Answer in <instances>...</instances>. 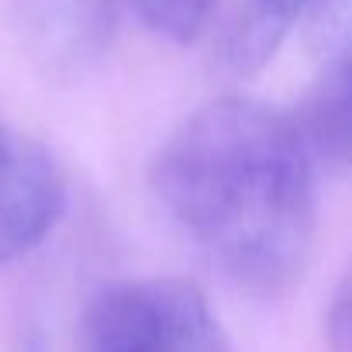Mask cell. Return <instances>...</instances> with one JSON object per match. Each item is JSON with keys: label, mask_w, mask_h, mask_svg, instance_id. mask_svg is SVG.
<instances>
[{"label": "cell", "mask_w": 352, "mask_h": 352, "mask_svg": "<svg viewBox=\"0 0 352 352\" xmlns=\"http://www.w3.org/2000/svg\"><path fill=\"white\" fill-rule=\"evenodd\" d=\"M180 232L252 294L290 290L314 256L318 162L294 111L221 97L190 114L152 162Z\"/></svg>", "instance_id": "cell-1"}, {"label": "cell", "mask_w": 352, "mask_h": 352, "mask_svg": "<svg viewBox=\"0 0 352 352\" xmlns=\"http://www.w3.org/2000/svg\"><path fill=\"white\" fill-rule=\"evenodd\" d=\"M73 352H235L208 297L176 276L100 287L76 324Z\"/></svg>", "instance_id": "cell-2"}, {"label": "cell", "mask_w": 352, "mask_h": 352, "mask_svg": "<svg viewBox=\"0 0 352 352\" xmlns=\"http://www.w3.org/2000/svg\"><path fill=\"white\" fill-rule=\"evenodd\" d=\"M63 204L66 184L52 152L32 135L0 128V270L56 228Z\"/></svg>", "instance_id": "cell-3"}, {"label": "cell", "mask_w": 352, "mask_h": 352, "mask_svg": "<svg viewBox=\"0 0 352 352\" xmlns=\"http://www.w3.org/2000/svg\"><path fill=\"white\" fill-rule=\"evenodd\" d=\"M14 8L28 56L52 80L90 73L118 28V0H14Z\"/></svg>", "instance_id": "cell-4"}, {"label": "cell", "mask_w": 352, "mask_h": 352, "mask_svg": "<svg viewBox=\"0 0 352 352\" xmlns=\"http://www.w3.org/2000/svg\"><path fill=\"white\" fill-rule=\"evenodd\" d=\"M294 121L318 166L352 169V52L331 59L294 111Z\"/></svg>", "instance_id": "cell-5"}, {"label": "cell", "mask_w": 352, "mask_h": 352, "mask_svg": "<svg viewBox=\"0 0 352 352\" xmlns=\"http://www.w3.org/2000/svg\"><path fill=\"white\" fill-rule=\"evenodd\" d=\"M318 0H249V11L239 25V42L256 59H273V52L283 45L290 28L314 11Z\"/></svg>", "instance_id": "cell-6"}, {"label": "cell", "mask_w": 352, "mask_h": 352, "mask_svg": "<svg viewBox=\"0 0 352 352\" xmlns=\"http://www.w3.org/2000/svg\"><path fill=\"white\" fill-rule=\"evenodd\" d=\"M135 11L148 32L187 45L204 32L214 0H135Z\"/></svg>", "instance_id": "cell-7"}, {"label": "cell", "mask_w": 352, "mask_h": 352, "mask_svg": "<svg viewBox=\"0 0 352 352\" xmlns=\"http://www.w3.org/2000/svg\"><path fill=\"white\" fill-rule=\"evenodd\" d=\"M324 342H328V352H352V266L345 270L331 297V307L324 318Z\"/></svg>", "instance_id": "cell-8"}]
</instances>
